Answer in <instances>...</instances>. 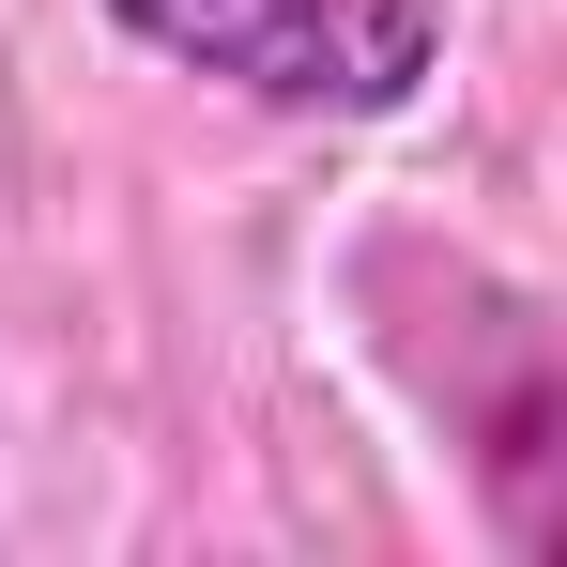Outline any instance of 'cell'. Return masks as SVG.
<instances>
[{"label": "cell", "instance_id": "cell-1", "mask_svg": "<svg viewBox=\"0 0 567 567\" xmlns=\"http://www.w3.org/2000/svg\"><path fill=\"white\" fill-rule=\"evenodd\" d=\"M107 16L154 62L277 107V123H383V107H414L445 78L430 0H107Z\"/></svg>", "mask_w": 567, "mask_h": 567}]
</instances>
